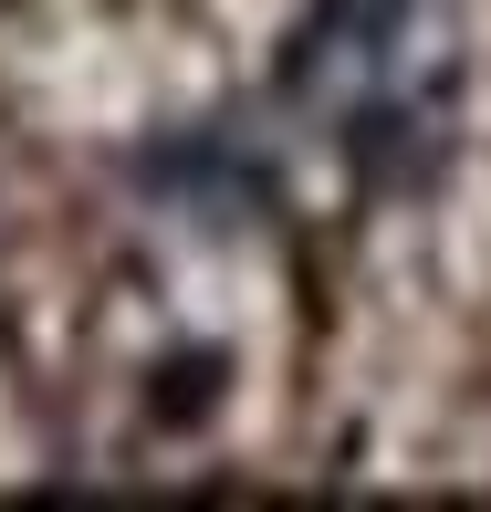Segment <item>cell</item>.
<instances>
[{"mask_svg":"<svg viewBox=\"0 0 491 512\" xmlns=\"http://www.w3.org/2000/svg\"><path fill=\"white\" fill-rule=\"evenodd\" d=\"M418 0H314L283 42V95L293 105H366L387 95L397 42H408Z\"/></svg>","mask_w":491,"mask_h":512,"instance_id":"1","label":"cell"},{"mask_svg":"<svg viewBox=\"0 0 491 512\" xmlns=\"http://www.w3.org/2000/svg\"><path fill=\"white\" fill-rule=\"evenodd\" d=\"M126 178L147 199H168V209H189L199 230H241V220H262L272 209V157L262 147H230L220 126H178V136H157V147H136L126 157Z\"/></svg>","mask_w":491,"mask_h":512,"instance_id":"2","label":"cell"}]
</instances>
